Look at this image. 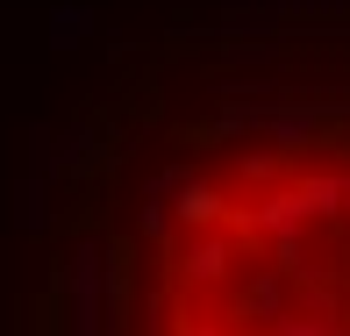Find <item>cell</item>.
Listing matches in <instances>:
<instances>
[{"label": "cell", "instance_id": "6da1fadb", "mask_svg": "<svg viewBox=\"0 0 350 336\" xmlns=\"http://www.w3.org/2000/svg\"><path fill=\"white\" fill-rule=\"evenodd\" d=\"M93 336H350V29L172 36L107 86L65 186Z\"/></svg>", "mask_w": 350, "mask_h": 336}]
</instances>
